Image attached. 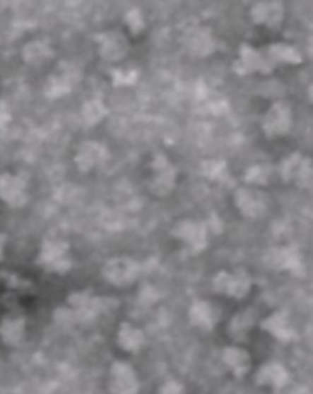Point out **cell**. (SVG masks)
Instances as JSON below:
<instances>
[{
    "instance_id": "cell-1",
    "label": "cell",
    "mask_w": 313,
    "mask_h": 394,
    "mask_svg": "<svg viewBox=\"0 0 313 394\" xmlns=\"http://www.w3.org/2000/svg\"><path fill=\"white\" fill-rule=\"evenodd\" d=\"M110 391L112 394H136L138 381L129 364L114 363L110 371Z\"/></svg>"
},
{
    "instance_id": "cell-2",
    "label": "cell",
    "mask_w": 313,
    "mask_h": 394,
    "mask_svg": "<svg viewBox=\"0 0 313 394\" xmlns=\"http://www.w3.org/2000/svg\"><path fill=\"white\" fill-rule=\"evenodd\" d=\"M214 287L218 292L228 294L232 297H243L251 288V279L242 270L237 273L228 274L221 272L214 280Z\"/></svg>"
},
{
    "instance_id": "cell-3",
    "label": "cell",
    "mask_w": 313,
    "mask_h": 394,
    "mask_svg": "<svg viewBox=\"0 0 313 394\" xmlns=\"http://www.w3.org/2000/svg\"><path fill=\"white\" fill-rule=\"evenodd\" d=\"M105 274L111 283L125 286L136 279V266L129 258H116L105 267Z\"/></svg>"
},
{
    "instance_id": "cell-4",
    "label": "cell",
    "mask_w": 313,
    "mask_h": 394,
    "mask_svg": "<svg viewBox=\"0 0 313 394\" xmlns=\"http://www.w3.org/2000/svg\"><path fill=\"white\" fill-rule=\"evenodd\" d=\"M290 110L285 105H276L266 118V131L271 134H282L290 126Z\"/></svg>"
},
{
    "instance_id": "cell-5",
    "label": "cell",
    "mask_w": 313,
    "mask_h": 394,
    "mask_svg": "<svg viewBox=\"0 0 313 394\" xmlns=\"http://www.w3.org/2000/svg\"><path fill=\"white\" fill-rule=\"evenodd\" d=\"M214 309L207 302H196L190 310V318L193 325H196L201 330H211L214 328L215 315Z\"/></svg>"
},
{
    "instance_id": "cell-6",
    "label": "cell",
    "mask_w": 313,
    "mask_h": 394,
    "mask_svg": "<svg viewBox=\"0 0 313 394\" xmlns=\"http://www.w3.org/2000/svg\"><path fill=\"white\" fill-rule=\"evenodd\" d=\"M260 384L282 386L287 381V371L280 364H266L256 374Z\"/></svg>"
},
{
    "instance_id": "cell-7",
    "label": "cell",
    "mask_w": 313,
    "mask_h": 394,
    "mask_svg": "<svg viewBox=\"0 0 313 394\" xmlns=\"http://www.w3.org/2000/svg\"><path fill=\"white\" fill-rule=\"evenodd\" d=\"M143 342V334L139 330L132 328L129 324L122 326L119 330V343L123 346L122 348L129 350V352H133V350H139Z\"/></svg>"
},
{
    "instance_id": "cell-8",
    "label": "cell",
    "mask_w": 313,
    "mask_h": 394,
    "mask_svg": "<svg viewBox=\"0 0 313 394\" xmlns=\"http://www.w3.org/2000/svg\"><path fill=\"white\" fill-rule=\"evenodd\" d=\"M225 362L236 375L242 376L247 371L250 361H249V357H247V354L244 353L243 350L229 348V350H225Z\"/></svg>"
},
{
    "instance_id": "cell-9",
    "label": "cell",
    "mask_w": 313,
    "mask_h": 394,
    "mask_svg": "<svg viewBox=\"0 0 313 394\" xmlns=\"http://www.w3.org/2000/svg\"><path fill=\"white\" fill-rule=\"evenodd\" d=\"M266 330L274 334L278 339H288L289 330L287 328V321L281 314H276L272 317L267 318L266 321Z\"/></svg>"
},
{
    "instance_id": "cell-10",
    "label": "cell",
    "mask_w": 313,
    "mask_h": 394,
    "mask_svg": "<svg viewBox=\"0 0 313 394\" xmlns=\"http://www.w3.org/2000/svg\"><path fill=\"white\" fill-rule=\"evenodd\" d=\"M161 394H184L183 388L178 383H168L162 388Z\"/></svg>"
}]
</instances>
